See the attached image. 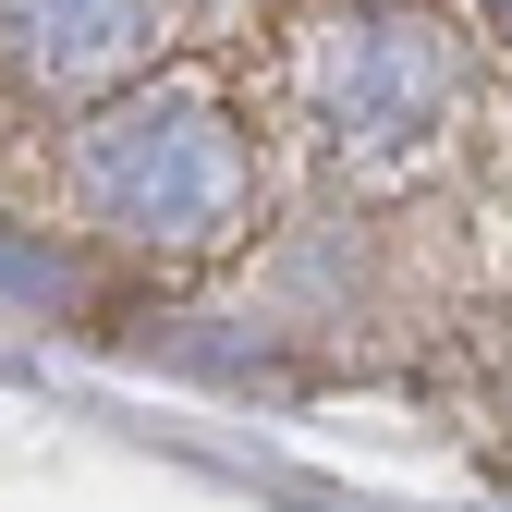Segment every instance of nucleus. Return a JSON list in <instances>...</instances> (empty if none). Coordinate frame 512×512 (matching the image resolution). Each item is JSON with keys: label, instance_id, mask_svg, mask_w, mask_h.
<instances>
[{"label": "nucleus", "instance_id": "1", "mask_svg": "<svg viewBox=\"0 0 512 512\" xmlns=\"http://www.w3.org/2000/svg\"><path fill=\"white\" fill-rule=\"evenodd\" d=\"M500 13H512V0H500Z\"/></svg>", "mask_w": 512, "mask_h": 512}]
</instances>
